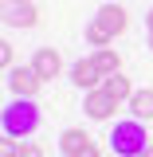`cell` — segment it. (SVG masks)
<instances>
[{
    "instance_id": "5bb4252c",
    "label": "cell",
    "mask_w": 153,
    "mask_h": 157,
    "mask_svg": "<svg viewBox=\"0 0 153 157\" xmlns=\"http://www.w3.org/2000/svg\"><path fill=\"white\" fill-rule=\"evenodd\" d=\"M16 157H43V149H39L36 141H20V153Z\"/></svg>"
},
{
    "instance_id": "ac0fdd59",
    "label": "cell",
    "mask_w": 153,
    "mask_h": 157,
    "mask_svg": "<svg viewBox=\"0 0 153 157\" xmlns=\"http://www.w3.org/2000/svg\"><path fill=\"white\" fill-rule=\"evenodd\" d=\"M145 28H149V32H153V8H149V12H145Z\"/></svg>"
},
{
    "instance_id": "4fadbf2b",
    "label": "cell",
    "mask_w": 153,
    "mask_h": 157,
    "mask_svg": "<svg viewBox=\"0 0 153 157\" xmlns=\"http://www.w3.org/2000/svg\"><path fill=\"white\" fill-rule=\"evenodd\" d=\"M110 39H114V36H110V32H106V28H102L98 20H90V24H86V43H90L94 51H98V47H106Z\"/></svg>"
},
{
    "instance_id": "ba28073f",
    "label": "cell",
    "mask_w": 153,
    "mask_h": 157,
    "mask_svg": "<svg viewBox=\"0 0 153 157\" xmlns=\"http://www.w3.org/2000/svg\"><path fill=\"white\" fill-rule=\"evenodd\" d=\"M71 82H75V86H82V90H98L102 75H98V67L90 63V59H78L75 67H71Z\"/></svg>"
},
{
    "instance_id": "8992f818",
    "label": "cell",
    "mask_w": 153,
    "mask_h": 157,
    "mask_svg": "<svg viewBox=\"0 0 153 157\" xmlns=\"http://www.w3.org/2000/svg\"><path fill=\"white\" fill-rule=\"evenodd\" d=\"M32 71H36L43 82H47V78H59V71H63L59 51H55V47H36V55H32Z\"/></svg>"
},
{
    "instance_id": "e0dca14e",
    "label": "cell",
    "mask_w": 153,
    "mask_h": 157,
    "mask_svg": "<svg viewBox=\"0 0 153 157\" xmlns=\"http://www.w3.org/2000/svg\"><path fill=\"white\" fill-rule=\"evenodd\" d=\"M75 157H102V153H98V145H94V141H90V145H86L82 153H75Z\"/></svg>"
},
{
    "instance_id": "2e32d148",
    "label": "cell",
    "mask_w": 153,
    "mask_h": 157,
    "mask_svg": "<svg viewBox=\"0 0 153 157\" xmlns=\"http://www.w3.org/2000/svg\"><path fill=\"white\" fill-rule=\"evenodd\" d=\"M12 55H16V51H12V43H0V63H4L8 71H12Z\"/></svg>"
},
{
    "instance_id": "7a4b0ae2",
    "label": "cell",
    "mask_w": 153,
    "mask_h": 157,
    "mask_svg": "<svg viewBox=\"0 0 153 157\" xmlns=\"http://www.w3.org/2000/svg\"><path fill=\"white\" fill-rule=\"evenodd\" d=\"M110 145H114L118 157H141V153H145V145H149V137H145V122H137V118L118 122L114 130H110Z\"/></svg>"
},
{
    "instance_id": "9c48e42d",
    "label": "cell",
    "mask_w": 153,
    "mask_h": 157,
    "mask_svg": "<svg viewBox=\"0 0 153 157\" xmlns=\"http://www.w3.org/2000/svg\"><path fill=\"white\" fill-rule=\"evenodd\" d=\"M90 63L98 67V75H102V78H110V75H118V71H122V59H118L114 47H98L94 55H90Z\"/></svg>"
},
{
    "instance_id": "30bf717a",
    "label": "cell",
    "mask_w": 153,
    "mask_h": 157,
    "mask_svg": "<svg viewBox=\"0 0 153 157\" xmlns=\"http://www.w3.org/2000/svg\"><path fill=\"white\" fill-rule=\"evenodd\" d=\"M102 90L114 98V102H130V98H134V86H130V78L122 75V71L110 75V78H102Z\"/></svg>"
},
{
    "instance_id": "6da1fadb",
    "label": "cell",
    "mask_w": 153,
    "mask_h": 157,
    "mask_svg": "<svg viewBox=\"0 0 153 157\" xmlns=\"http://www.w3.org/2000/svg\"><path fill=\"white\" fill-rule=\"evenodd\" d=\"M0 118H4V137H12V141H28V137L39 130V106L32 102V98L8 102Z\"/></svg>"
},
{
    "instance_id": "52a82bcc",
    "label": "cell",
    "mask_w": 153,
    "mask_h": 157,
    "mask_svg": "<svg viewBox=\"0 0 153 157\" xmlns=\"http://www.w3.org/2000/svg\"><path fill=\"white\" fill-rule=\"evenodd\" d=\"M94 20L110 32V36H122V32H126V24H130V16H126V8H122V4H102Z\"/></svg>"
},
{
    "instance_id": "9a60e30c",
    "label": "cell",
    "mask_w": 153,
    "mask_h": 157,
    "mask_svg": "<svg viewBox=\"0 0 153 157\" xmlns=\"http://www.w3.org/2000/svg\"><path fill=\"white\" fill-rule=\"evenodd\" d=\"M16 153H20V141L4 137V145H0V157H16Z\"/></svg>"
},
{
    "instance_id": "44dd1931",
    "label": "cell",
    "mask_w": 153,
    "mask_h": 157,
    "mask_svg": "<svg viewBox=\"0 0 153 157\" xmlns=\"http://www.w3.org/2000/svg\"><path fill=\"white\" fill-rule=\"evenodd\" d=\"M114 157H118V153H114Z\"/></svg>"
},
{
    "instance_id": "ffe728a7",
    "label": "cell",
    "mask_w": 153,
    "mask_h": 157,
    "mask_svg": "<svg viewBox=\"0 0 153 157\" xmlns=\"http://www.w3.org/2000/svg\"><path fill=\"white\" fill-rule=\"evenodd\" d=\"M149 47H153V32H149Z\"/></svg>"
},
{
    "instance_id": "5b68a950",
    "label": "cell",
    "mask_w": 153,
    "mask_h": 157,
    "mask_svg": "<svg viewBox=\"0 0 153 157\" xmlns=\"http://www.w3.org/2000/svg\"><path fill=\"white\" fill-rule=\"evenodd\" d=\"M82 110H86V118H94V122H106V118H114V110H118V102L102 86L98 90H86V102H82Z\"/></svg>"
},
{
    "instance_id": "3957f363",
    "label": "cell",
    "mask_w": 153,
    "mask_h": 157,
    "mask_svg": "<svg viewBox=\"0 0 153 157\" xmlns=\"http://www.w3.org/2000/svg\"><path fill=\"white\" fill-rule=\"evenodd\" d=\"M39 86H43V78L32 71V63H28V67H12V71H8V90H12L16 98H36Z\"/></svg>"
},
{
    "instance_id": "7c38bea8",
    "label": "cell",
    "mask_w": 153,
    "mask_h": 157,
    "mask_svg": "<svg viewBox=\"0 0 153 157\" xmlns=\"http://www.w3.org/2000/svg\"><path fill=\"white\" fill-rule=\"evenodd\" d=\"M130 110L137 122H153V90H134L130 98Z\"/></svg>"
},
{
    "instance_id": "d6986e66",
    "label": "cell",
    "mask_w": 153,
    "mask_h": 157,
    "mask_svg": "<svg viewBox=\"0 0 153 157\" xmlns=\"http://www.w3.org/2000/svg\"><path fill=\"white\" fill-rule=\"evenodd\" d=\"M141 157H153V145H145V153H141Z\"/></svg>"
},
{
    "instance_id": "8fae6325",
    "label": "cell",
    "mask_w": 153,
    "mask_h": 157,
    "mask_svg": "<svg viewBox=\"0 0 153 157\" xmlns=\"http://www.w3.org/2000/svg\"><path fill=\"white\" fill-rule=\"evenodd\" d=\"M90 145V137H86V130H63V137H59V149L67 157H75V153H82Z\"/></svg>"
},
{
    "instance_id": "277c9868",
    "label": "cell",
    "mask_w": 153,
    "mask_h": 157,
    "mask_svg": "<svg viewBox=\"0 0 153 157\" xmlns=\"http://www.w3.org/2000/svg\"><path fill=\"white\" fill-rule=\"evenodd\" d=\"M4 24H12V28H36L39 8L32 0H4Z\"/></svg>"
}]
</instances>
